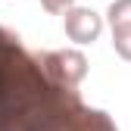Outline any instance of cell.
Instances as JSON below:
<instances>
[{
    "label": "cell",
    "mask_w": 131,
    "mask_h": 131,
    "mask_svg": "<svg viewBox=\"0 0 131 131\" xmlns=\"http://www.w3.org/2000/svg\"><path fill=\"white\" fill-rule=\"evenodd\" d=\"M0 131H119L103 109H91L78 88H59L41 69V53L0 28Z\"/></svg>",
    "instance_id": "6da1fadb"
},
{
    "label": "cell",
    "mask_w": 131,
    "mask_h": 131,
    "mask_svg": "<svg viewBox=\"0 0 131 131\" xmlns=\"http://www.w3.org/2000/svg\"><path fill=\"white\" fill-rule=\"evenodd\" d=\"M44 75L59 88H78L88 78V56L81 50H50L41 53Z\"/></svg>",
    "instance_id": "7a4b0ae2"
},
{
    "label": "cell",
    "mask_w": 131,
    "mask_h": 131,
    "mask_svg": "<svg viewBox=\"0 0 131 131\" xmlns=\"http://www.w3.org/2000/svg\"><path fill=\"white\" fill-rule=\"evenodd\" d=\"M62 28H66V38L69 41L94 44L100 38V31H103V16L94 13V9H84V6H72V9H66Z\"/></svg>",
    "instance_id": "3957f363"
},
{
    "label": "cell",
    "mask_w": 131,
    "mask_h": 131,
    "mask_svg": "<svg viewBox=\"0 0 131 131\" xmlns=\"http://www.w3.org/2000/svg\"><path fill=\"white\" fill-rule=\"evenodd\" d=\"M112 31H131V0H112L106 9Z\"/></svg>",
    "instance_id": "277c9868"
},
{
    "label": "cell",
    "mask_w": 131,
    "mask_h": 131,
    "mask_svg": "<svg viewBox=\"0 0 131 131\" xmlns=\"http://www.w3.org/2000/svg\"><path fill=\"white\" fill-rule=\"evenodd\" d=\"M112 47L122 59L131 62V31H112Z\"/></svg>",
    "instance_id": "5b68a950"
},
{
    "label": "cell",
    "mask_w": 131,
    "mask_h": 131,
    "mask_svg": "<svg viewBox=\"0 0 131 131\" xmlns=\"http://www.w3.org/2000/svg\"><path fill=\"white\" fill-rule=\"evenodd\" d=\"M41 6L47 13H66V9L75 6V0H41Z\"/></svg>",
    "instance_id": "8992f818"
}]
</instances>
